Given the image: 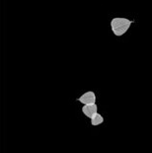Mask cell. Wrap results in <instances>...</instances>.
Wrapping results in <instances>:
<instances>
[{"instance_id": "3", "label": "cell", "mask_w": 152, "mask_h": 153, "mask_svg": "<svg viewBox=\"0 0 152 153\" xmlns=\"http://www.w3.org/2000/svg\"><path fill=\"white\" fill-rule=\"evenodd\" d=\"M82 112L86 117L92 119L94 116L98 113V107L96 104H89V105H84L82 108Z\"/></svg>"}, {"instance_id": "2", "label": "cell", "mask_w": 152, "mask_h": 153, "mask_svg": "<svg viewBox=\"0 0 152 153\" xmlns=\"http://www.w3.org/2000/svg\"><path fill=\"white\" fill-rule=\"evenodd\" d=\"M79 102H81L83 105H89V104H95L96 102V95L93 91H88L84 93L78 98Z\"/></svg>"}, {"instance_id": "1", "label": "cell", "mask_w": 152, "mask_h": 153, "mask_svg": "<svg viewBox=\"0 0 152 153\" xmlns=\"http://www.w3.org/2000/svg\"><path fill=\"white\" fill-rule=\"evenodd\" d=\"M131 21L127 18L122 17H116L111 21V29L115 36L121 37L128 32L131 25Z\"/></svg>"}, {"instance_id": "4", "label": "cell", "mask_w": 152, "mask_h": 153, "mask_svg": "<svg viewBox=\"0 0 152 153\" xmlns=\"http://www.w3.org/2000/svg\"><path fill=\"white\" fill-rule=\"evenodd\" d=\"M104 123V118H103L102 115H100V114H98V113H97L96 115L91 119V125L94 126L101 125V123Z\"/></svg>"}]
</instances>
